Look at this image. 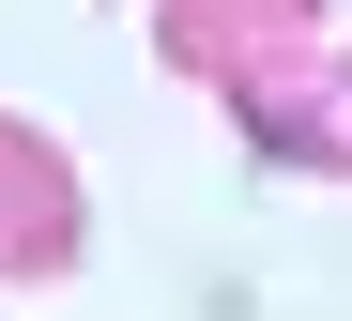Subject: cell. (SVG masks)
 Instances as JSON below:
<instances>
[{"instance_id": "cell-1", "label": "cell", "mask_w": 352, "mask_h": 321, "mask_svg": "<svg viewBox=\"0 0 352 321\" xmlns=\"http://www.w3.org/2000/svg\"><path fill=\"white\" fill-rule=\"evenodd\" d=\"M153 61L199 77L214 107H291V92H337V0H153Z\"/></svg>"}, {"instance_id": "cell-2", "label": "cell", "mask_w": 352, "mask_h": 321, "mask_svg": "<svg viewBox=\"0 0 352 321\" xmlns=\"http://www.w3.org/2000/svg\"><path fill=\"white\" fill-rule=\"evenodd\" d=\"M77 245H92V184H77V153L46 138V122L0 107V291L77 276Z\"/></svg>"}]
</instances>
